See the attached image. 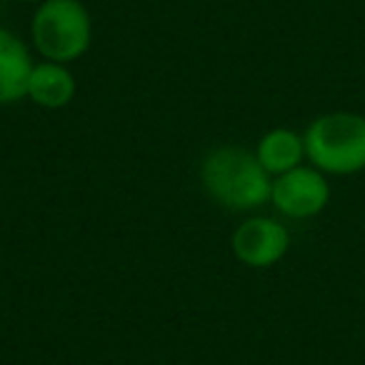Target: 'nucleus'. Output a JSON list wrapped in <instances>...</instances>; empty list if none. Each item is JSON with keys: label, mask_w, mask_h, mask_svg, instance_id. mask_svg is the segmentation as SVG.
Masks as SVG:
<instances>
[{"label": "nucleus", "mask_w": 365, "mask_h": 365, "mask_svg": "<svg viewBox=\"0 0 365 365\" xmlns=\"http://www.w3.org/2000/svg\"><path fill=\"white\" fill-rule=\"evenodd\" d=\"M198 178L210 200L233 213H253L270 203L273 175L255 158V150L238 145L210 148L198 165Z\"/></svg>", "instance_id": "nucleus-1"}, {"label": "nucleus", "mask_w": 365, "mask_h": 365, "mask_svg": "<svg viewBox=\"0 0 365 365\" xmlns=\"http://www.w3.org/2000/svg\"><path fill=\"white\" fill-rule=\"evenodd\" d=\"M93 46V16L81 0H43L31 18V48L41 61H81Z\"/></svg>", "instance_id": "nucleus-2"}, {"label": "nucleus", "mask_w": 365, "mask_h": 365, "mask_svg": "<svg viewBox=\"0 0 365 365\" xmlns=\"http://www.w3.org/2000/svg\"><path fill=\"white\" fill-rule=\"evenodd\" d=\"M305 160L325 175L365 170V118L358 113H325L303 133Z\"/></svg>", "instance_id": "nucleus-3"}, {"label": "nucleus", "mask_w": 365, "mask_h": 365, "mask_svg": "<svg viewBox=\"0 0 365 365\" xmlns=\"http://www.w3.org/2000/svg\"><path fill=\"white\" fill-rule=\"evenodd\" d=\"M270 203L285 218H293V220L315 218L330 203L328 178L318 168L303 163V165L273 178Z\"/></svg>", "instance_id": "nucleus-4"}, {"label": "nucleus", "mask_w": 365, "mask_h": 365, "mask_svg": "<svg viewBox=\"0 0 365 365\" xmlns=\"http://www.w3.org/2000/svg\"><path fill=\"white\" fill-rule=\"evenodd\" d=\"M230 248L238 263L248 268H273L288 255L290 233L278 218L248 215L243 223L235 225L230 235Z\"/></svg>", "instance_id": "nucleus-5"}, {"label": "nucleus", "mask_w": 365, "mask_h": 365, "mask_svg": "<svg viewBox=\"0 0 365 365\" xmlns=\"http://www.w3.org/2000/svg\"><path fill=\"white\" fill-rule=\"evenodd\" d=\"M33 66V48L21 36L0 26V106L26 101Z\"/></svg>", "instance_id": "nucleus-6"}, {"label": "nucleus", "mask_w": 365, "mask_h": 365, "mask_svg": "<svg viewBox=\"0 0 365 365\" xmlns=\"http://www.w3.org/2000/svg\"><path fill=\"white\" fill-rule=\"evenodd\" d=\"M78 81L71 66L51 61H36L28 81V101L36 103L43 110H63L76 101Z\"/></svg>", "instance_id": "nucleus-7"}, {"label": "nucleus", "mask_w": 365, "mask_h": 365, "mask_svg": "<svg viewBox=\"0 0 365 365\" xmlns=\"http://www.w3.org/2000/svg\"><path fill=\"white\" fill-rule=\"evenodd\" d=\"M255 158L273 178L303 165L305 140L293 128H270L255 145Z\"/></svg>", "instance_id": "nucleus-8"}, {"label": "nucleus", "mask_w": 365, "mask_h": 365, "mask_svg": "<svg viewBox=\"0 0 365 365\" xmlns=\"http://www.w3.org/2000/svg\"><path fill=\"white\" fill-rule=\"evenodd\" d=\"M23 3H36L38 6V3H43V0H23Z\"/></svg>", "instance_id": "nucleus-9"}]
</instances>
